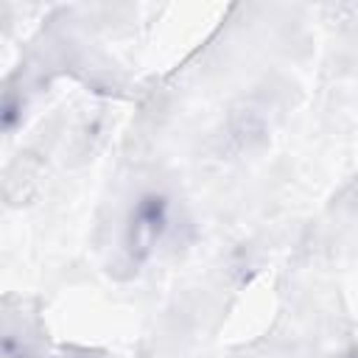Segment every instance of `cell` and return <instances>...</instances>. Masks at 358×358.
Here are the masks:
<instances>
[{
  "label": "cell",
  "instance_id": "cell-1",
  "mask_svg": "<svg viewBox=\"0 0 358 358\" xmlns=\"http://www.w3.org/2000/svg\"><path fill=\"white\" fill-rule=\"evenodd\" d=\"M168 227V201L157 193H148L137 201V207L131 210L129 218V232H126V249L134 260H143L154 243L159 241V235Z\"/></svg>",
  "mask_w": 358,
  "mask_h": 358
},
{
  "label": "cell",
  "instance_id": "cell-2",
  "mask_svg": "<svg viewBox=\"0 0 358 358\" xmlns=\"http://www.w3.org/2000/svg\"><path fill=\"white\" fill-rule=\"evenodd\" d=\"M263 131H266V123L255 109H241L229 120V140L238 148H249L252 143H257L263 137Z\"/></svg>",
  "mask_w": 358,
  "mask_h": 358
},
{
  "label": "cell",
  "instance_id": "cell-3",
  "mask_svg": "<svg viewBox=\"0 0 358 358\" xmlns=\"http://www.w3.org/2000/svg\"><path fill=\"white\" fill-rule=\"evenodd\" d=\"M352 193H355V196H350V204H352V207H358V182L352 185Z\"/></svg>",
  "mask_w": 358,
  "mask_h": 358
},
{
  "label": "cell",
  "instance_id": "cell-4",
  "mask_svg": "<svg viewBox=\"0 0 358 358\" xmlns=\"http://www.w3.org/2000/svg\"><path fill=\"white\" fill-rule=\"evenodd\" d=\"M73 358H95V355H87V352H84V355H73Z\"/></svg>",
  "mask_w": 358,
  "mask_h": 358
}]
</instances>
